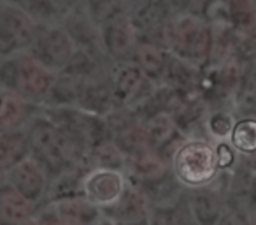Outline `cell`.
<instances>
[{"instance_id": "cell-1", "label": "cell", "mask_w": 256, "mask_h": 225, "mask_svg": "<svg viewBox=\"0 0 256 225\" xmlns=\"http://www.w3.org/2000/svg\"><path fill=\"white\" fill-rule=\"evenodd\" d=\"M174 171L186 185L200 186L209 183L218 171L216 151L207 143L193 141L179 148L174 158Z\"/></svg>"}, {"instance_id": "cell-2", "label": "cell", "mask_w": 256, "mask_h": 225, "mask_svg": "<svg viewBox=\"0 0 256 225\" xmlns=\"http://www.w3.org/2000/svg\"><path fill=\"white\" fill-rule=\"evenodd\" d=\"M121 192V178L114 172H98L88 183V193L98 202H109Z\"/></svg>"}, {"instance_id": "cell-3", "label": "cell", "mask_w": 256, "mask_h": 225, "mask_svg": "<svg viewBox=\"0 0 256 225\" xmlns=\"http://www.w3.org/2000/svg\"><path fill=\"white\" fill-rule=\"evenodd\" d=\"M232 143L238 151H256V120H240L232 127Z\"/></svg>"}, {"instance_id": "cell-4", "label": "cell", "mask_w": 256, "mask_h": 225, "mask_svg": "<svg viewBox=\"0 0 256 225\" xmlns=\"http://www.w3.org/2000/svg\"><path fill=\"white\" fill-rule=\"evenodd\" d=\"M216 162H218V169H224L230 167V164L234 162V151L228 144H220L216 148Z\"/></svg>"}, {"instance_id": "cell-5", "label": "cell", "mask_w": 256, "mask_h": 225, "mask_svg": "<svg viewBox=\"0 0 256 225\" xmlns=\"http://www.w3.org/2000/svg\"><path fill=\"white\" fill-rule=\"evenodd\" d=\"M210 129H212V132L216 134V136H224V134H228V130H230V120L223 115L214 116V118L210 120Z\"/></svg>"}]
</instances>
